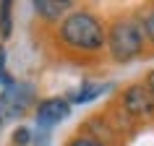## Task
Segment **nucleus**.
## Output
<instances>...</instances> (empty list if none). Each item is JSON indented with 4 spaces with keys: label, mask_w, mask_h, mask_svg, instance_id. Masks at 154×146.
Returning a JSON list of instances; mask_svg holds the SVG:
<instances>
[{
    "label": "nucleus",
    "mask_w": 154,
    "mask_h": 146,
    "mask_svg": "<svg viewBox=\"0 0 154 146\" xmlns=\"http://www.w3.org/2000/svg\"><path fill=\"white\" fill-rule=\"evenodd\" d=\"M112 86L110 84H81L76 91H71L68 94V102L71 105H86V102H94V99L99 97V94H105V91H110Z\"/></svg>",
    "instance_id": "obj_7"
},
{
    "label": "nucleus",
    "mask_w": 154,
    "mask_h": 146,
    "mask_svg": "<svg viewBox=\"0 0 154 146\" xmlns=\"http://www.w3.org/2000/svg\"><path fill=\"white\" fill-rule=\"evenodd\" d=\"M68 146H102L99 141H94V138H86V136H79V138H73Z\"/></svg>",
    "instance_id": "obj_12"
},
{
    "label": "nucleus",
    "mask_w": 154,
    "mask_h": 146,
    "mask_svg": "<svg viewBox=\"0 0 154 146\" xmlns=\"http://www.w3.org/2000/svg\"><path fill=\"white\" fill-rule=\"evenodd\" d=\"M34 13L39 18H45V21H60V18L65 16V11L73 8L71 0H34L32 3Z\"/></svg>",
    "instance_id": "obj_6"
},
{
    "label": "nucleus",
    "mask_w": 154,
    "mask_h": 146,
    "mask_svg": "<svg viewBox=\"0 0 154 146\" xmlns=\"http://www.w3.org/2000/svg\"><path fill=\"white\" fill-rule=\"evenodd\" d=\"M32 144H34V146H50V130L37 128V133H34V138H32Z\"/></svg>",
    "instance_id": "obj_11"
},
{
    "label": "nucleus",
    "mask_w": 154,
    "mask_h": 146,
    "mask_svg": "<svg viewBox=\"0 0 154 146\" xmlns=\"http://www.w3.org/2000/svg\"><path fill=\"white\" fill-rule=\"evenodd\" d=\"M3 123H5V115H3V110H0V128H3Z\"/></svg>",
    "instance_id": "obj_15"
},
{
    "label": "nucleus",
    "mask_w": 154,
    "mask_h": 146,
    "mask_svg": "<svg viewBox=\"0 0 154 146\" xmlns=\"http://www.w3.org/2000/svg\"><path fill=\"white\" fill-rule=\"evenodd\" d=\"M13 3L11 0H0V39H8L13 34Z\"/></svg>",
    "instance_id": "obj_8"
},
{
    "label": "nucleus",
    "mask_w": 154,
    "mask_h": 146,
    "mask_svg": "<svg viewBox=\"0 0 154 146\" xmlns=\"http://www.w3.org/2000/svg\"><path fill=\"white\" fill-rule=\"evenodd\" d=\"M34 99H37V86L29 81H13L11 86L0 91V110L5 115V120H16L24 117L32 110Z\"/></svg>",
    "instance_id": "obj_3"
},
{
    "label": "nucleus",
    "mask_w": 154,
    "mask_h": 146,
    "mask_svg": "<svg viewBox=\"0 0 154 146\" xmlns=\"http://www.w3.org/2000/svg\"><path fill=\"white\" fill-rule=\"evenodd\" d=\"M5 78V52H0V84Z\"/></svg>",
    "instance_id": "obj_14"
},
{
    "label": "nucleus",
    "mask_w": 154,
    "mask_h": 146,
    "mask_svg": "<svg viewBox=\"0 0 154 146\" xmlns=\"http://www.w3.org/2000/svg\"><path fill=\"white\" fill-rule=\"evenodd\" d=\"M57 39L65 47L79 52H97L105 47L107 32L105 24L89 11H71L57 26Z\"/></svg>",
    "instance_id": "obj_1"
},
{
    "label": "nucleus",
    "mask_w": 154,
    "mask_h": 146,
    "mask_svg": "<svg viewBox=\"0 0 154 146\" xmlns=\"http://www.w3.org/2000/svg\"><path fill=\"white\" fill-rule=\"evenodd\" d=\"M144 86H146V91H149V97H152V102H154V71L149 73V76H146Z\"/></svg>",
    "instance_id": "obj_13"
},
{
    "label": "nucleus",
    "mask_w": 154,
    "mask_h": 146,
    "mask_svg": "<svg viewBox=\"0 0 154 146\" xmlns=\"http://www.w3.org/2000/svg\"><path fill=\"white\" fill-rule=\"evenodd\" d=\"M123 107L133 117H149L154 112V102H152L144 84H133V86H128L123 91Z\"/></svg>",
    "instance_id": "obj_5"
},
{
    "label": "nucleus",
    "mask_w": 154,
    "mask_h": 146,
    "mask_svg": "<svg viewBox=\"0 0 154 146\" xmlns=\"http://www.w3.org/2000/svg\"><path fill=\"white\" fill-rule=\"evenodd\" d=\"M32 138H34L32 130L24 128V125H18V128L13 130V136H11V144H13V146H29V144H32Z\"/></svg>",
    "instance_id": "obj_10"
},
{
    "label": "nucleus",
    "mask_w": 154,
    "mask_h": 146,
    "mask_svg": "<svg viewBox=\"0 0 154 146\" xmlns=\"http://www.w3.org/2000/svg\"><path fill=\"white\" fill-rule=\"evenodd\" d=\"M107 47L115 63H131L144 50V32L133 18H118L107 32Z\"/></svg>",
    "instance_id": "obj_2"
},
{
    "label": "nucleus",
    "mask_w": 154,
    "mask_h": 146,
    "mask_svg": "<svg viewBox=\"0 0 154 146\" xmlns=\"http://www.w3.org/2000/svg\"><path fill=\"white\" fill-rule=\"evenodd\" d=\"M71 115V102L63 97H50L42 99L39 105L34 107V120H37V128L52 130L57 123H63L65 117Z\"/></svg>",
    "instance_id": "obj_4"
},
{
    "label": "nucleus",
    "mask_w": 154,
    "mask_h": 146,
    "mask_svg": "<svg viewBox=\"0 0 154 146\" xmlns=\"http://www.w3.org/2000/svg\"><path fill=\"white\" fill-rule=\"evenodd\" d=\"M138 24H141V32H144V39L154 42V8H146L138 16Z\"/></svg>",
    "instance_id": "obj_9"
}]
</instances>
